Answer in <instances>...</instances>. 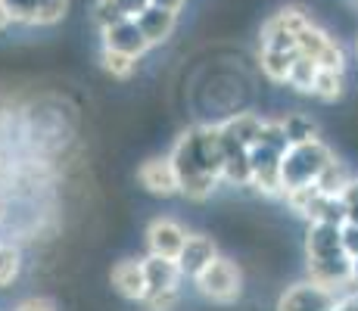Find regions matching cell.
Segmentation results:
<instances>
[{"instance_id": "obj_1", "label": "cell", "mask_w": 358, "mask_h": 311, "mask_svg": "<svg viewBox=\"0 0 358 311\" xmlns=\"http://www.w3.org/2000/svg\"><path fill=\"white\" fill-rule=\"evenodd\" d=\"M330 159H334V153L321 140L290 143L280 153V184H284V193L293 190V187L315 184V178L324 171V165Z\"/></svg>"}, {"instance_id": "obj_29", "label": "cell", "mask_w": 358, "mask_h": 311, "mask_svg": "<svg viewBox=\"0 0 358 311\" xmlns=\"http://www.w3.org/2000/svg\"><path fill=\"white\" fill-rule=\"evenodd\" d=\"M340 243H343V252H346L349 259H358V224L343 221L340 224Z\"/></svg>"}, {"instance_id": "obj_7", "label": "cell", "mask_w": 358, "mask_h": 311, "mask_svg": "<svg viewBox=\"0 0 358 311\" xmlns=\"http://www.w3.org/2000/svg\"><path fill=\"white\" fill-rule=\"evenodd\" d=\"M103 47H109V50H119V53H128V57H137L141 59L143 53L150 50L147 38L141 34L134 19H119V22H113L109 29H103Z\"/></svg>"}, {"instance_id": "obj_28", "label": "cell", "mask_w": 358, "mask_h": 311, "mask_svg": "<svg viewBox=\"0 0 358 311\" xmlns=\"http://www.w3.org/2000/svg\"><path fill=\"white\" fill-rule=\"evenodd\" d=\"M256 143H262V147H268V150H278V153H284V150L290 147V140H287L284 124L280 122H262Z\"/></svg>"}, {"instance_id": "obj_2", "label": "cell", "mask_w": 358, "mask_h": 311, "mask_svg": "<svg viewBox=\"0 0 358 311\" xmlns=\"http://www.w3.org/2000/svg\"><path fill=\"white\" fill-rule=\"evenodd\" d=\"M194 280H196L199 293L206 299L218 302V305H231L243 293V274H240V268L231 259H222V255H215Z\"/></svg>"}, {"instance_id": "obj_26", "label": "cell", "mask_w": 358, "mask_h": 311, "mask_svg": "<svg viewBox=\"0 0 358 311\" xmlns=\"http://www.w3.org/2000/svg\"><path fill=\"white\" fill-rule=\"evenodd\" d=\"M69 13V0H38L29 25H57L63 22Z\"/></svg>"}, {"instance_id": "obj_11", "label": "cell", "mask_w": 358, "mask_h": 311, "mask_svg": "<svg viewBox=\"0 0 358 311\" xmlns=\"http://www.w3.org/2000/svg\"><path fill=\"white\" fill-rule=\"evenodd\" d=\"M109 280H113L115 293H119L122 299H128V302H141L143 296H147V277H143V265H141V261H134V259L115 261Z\"/></svg>"}, {"instance_id": "obj_23", "label": "cell", "mask_w": 358, "mask_h": 311, "mask_svg": "<svg viewBox=\"0 0 358 311\" xmlns=\"http://www.w3.org/2000/svg\"><path fill=\"white\" fill-rule=\"evenodd\" d=\"M284 134L290 143H308V140H318V124H315L312 119H306L302 113H293L287 115L284 122Z\"/></svg>"}, {"instance_id": "obj_36", "label": "cell", "mask_w": 358, "mask_h": 311, "mask_svg": "<svg viewBox=\"0 0 358 311\" xmlns=\"http://www.w3.org/2000/svg\"><path fill=\"white\" fill-rule=\"evenodd\" d=\"M355 3H358V0H355Z\"/></svg>"}, {"instance_id": "obj_35", "label": "cell", "mask_w": 358, "mask_h": 311, "mask_svg": "<svg viewBox=\"0 0 358 311\" xmlns=\"http://www.w3.org/2000/svg\"><path fill=\"white\" fill-rule=\"evenodd\" d=\"M352 277L358 280V259H352Z\"/></svg>"}, {"instance_id": "obj_4", "label": "cell", "mask_w": 358, "mask_h": 311, "mask_svg": "<svg viewBox=\"0 0 358 311\" xmlns=\"http://www.w3.org/2000/svg\"><path fill=\"white\" fill-rule=\"evenodd\" d=\"M250 156V168H252V178H250V187L268 193V196H284V184H280V153L278 150H268L262 143H252L246 150Z\"/></svg>"}, {"instance_id": "obj_32", "label": "cell", "mask_w": 358, "mask_h": 311, "mask_svg": "<svg viewBox=\"0 0 358 311\" xmlns=\"http://www.w3.org/2000/svg\"><path fill=\"white\" fill-rule=\"evenodd\" d=\"M150 3H156V6H165V10H171V13H178L184 6V0H150Z\"/></svg>"}, {"instance_id": "obj_5", "label": "cell", "mask_w": 358, "mask_h": 311, "mask_svg": "<svg viewBox=\"0 0 358 311\" xmlns=\"http://www.w3.org/2000/svg\"><path fill=\"white\" fill-rule=\"evenodd\" d=\"M137 181L153 196H175L178 193V171L169 156H153L137 168Z\"/></svg>"}, {"instance_id": "obj_8", "label": "cell", "mask_w": 358, "mask_h": 311, "mask_svg": "<svg viewBox=\"0 0 358 311\" xmlns=\"http://www.w3.org/2000/svg\"><path fill=\"white\" fill-rule=\"evenodd\" d=\"M184 240H187V231H184L178 221L171 218H156L153 224L147 227V246L153 255H162V259H178Z\"/></svg>"}, {"instance_id": "obj_33", "label": "cell", "mask_w": 358, "mask_h": 311, "mask_svg": "<svg viewBox=\"0 0 358 311\" xmlns=\"http://www.w3.org/2000/svg\"><path fill=\"white\" fill-rule=\"evenodd\" d=\"M10 13H6V3H3V0H0V34H3L6 29H10Z\"/></svg>"}, {"instance_id": "obj_30", "label": "cell", "mask_w": 358, "mask_h": 311, "mask_svg": "<svg viewBox=\"0 0 358 311\" xmlns=\"http://www.w3.org/2000/svg\"><path fill=\"white\" fill-rule=\"evenodd\" d=\"M13 311H57V305H53L50 299H44V296H31V299L19 302Z\"/></svg>"}, {"instance_id": "obj_12", "label": "cell", "mask_w": 358, "mask_h": 311, "mask_svg": "<svg viewBox=\"0 0 358 311\" xmlns=\"http://www.w3.org/2000/svg\"><path fill=\"white\" fill-rule=\"evenodd\" d=\"M259 124H262V119L252 113H240L224 124H218L222 140H224V153H228V150H250L259 137Z\"/></svg>"}, {"instance_id": "obj_16", "label": "cell", "mask_w": 358, "mask_h": 311, "mask_svg": "<svg viewBox=\"0 0 358 311\" xmlns=\"http://www.w3.org/2000/svg\"><path fill=\"white\" fill-rule=\"evenodd\" d=\"M306 252H308V259H321V255L343 252V243H340V224H324V221H315V224L308 227Z\"/></svg>"}, {"instance_id": "obj_24", "label": "cell", "mask_w": 358, "mask_h": 311, "mask_svg": "<svg viewBox=\"0 0 358 311\" xmlns=\"http://www.w3.org/2000/svg\"><path fill=\"white\" fill-rule=\"evenodd\" d=\"M22 274V252L10 243H0V289L13 287Z\"/></svg>"}, {"instance_id": "obj_15", "label": "cell", "mask_w": 358, "mask_h": 311, "mask_svg": "<svg viewBox=\"0 0 358 311\" xmlns=\"http://www.w3.org/2000/svg\"><path fill=\"white\" fill-rule=\"evenodd\" d=\"M346 212L349 209H346V203H343V196H324V193H315L299 215L308 218L312 224L315 221H324V224H343V221H346Z\"/></svg>"}, {"instance_id": "obj_9", "label": "cell", "mask_w": 358, "mask_h": 311, "mask_svg": "<svg viewBox=\"0 0 358 311\" xmlns=\"http://www.w3.org/2000/svg\"><path fill=\"white\" fill-rule=\"evenodd\" d=\"M334 302L336 299L330 289H321L315 283H296L280 296L278 311H327Z\"/></svg>"}, {"instance_id": "obj_18", "label": "cell", "mask_w": 358, "mask_h": 311, "mask_svg": "<svg viewBox=\"0 0 358 311\" xmlns=\"http://www.w3.org/2000/svg\"><path fill=\"white\" fill-rule=\"evenodd\" d=\"M349 181H352V175L346 171V165L330 159L324 165V171L315 178V187H318V193H324V196H343V190L349 187Z\"/></svg>"}, {"instance_id": "obj_14", "label": "cell", "mask_w": 358, "mask_h": 311, "mask_svg": "<svg viewBox=\"0 0 358 311\" xmlns=\"http://www.w3.org/2000/svg\"><path fill=\"white\" fill-rule=\"evenodd\" d=\"M141 265H143V277H147V289H169L178 287V280H181V268H178L175 259H162V255L150 252Z\"/></svg>"}, {"instance_id": "obj_6", "label": "cell", "mask_w": 358, "mask_h": 311, "mask_svg": "<svg viewBox=\"0 0 358 311\" xmlns=\"http://www.w3.org/2000/svg\"><path fill=\"white\" fill-rule=\"evenodd\" d=\"M215 255H218V246L212 237H206V233H187V240H184L175 261L181 268V277H196Z\"/></svg>"}, {"instance_id": "obj_34", "label": "cell", "mask_w": 358, "mask_h": 311, "mask_svg": "<svg viewBox=\"0 0 358 311\" xmlns=\"http://www.w3.org/2000/svg\"><path fill=\"white\" fill-rule=\"evenodd\" d=\"M346 221H352V224H358V205H349V212H346Z\"/></svg>"}, {"instance_id": "obj_20", "label": "cell", "mask_w": 358, "mask_h": 311, "mask_svg": "<svg viewBox=\"0 0 358 311\" xmlns=\"http://www.w3.org/2000/svg\"><path fill=\"white\" fill-rule=\"evenodd\" d=\"M218 187V178L209 175V171H196V175H187L178 181V193H184L187 199H194V203H203V199H209L212 193H215Z\"/></svg>"}, {"instance_id": "obj_13", "label": "cell", "mask_w": 358, "mask_h": 311, "mask_svg": "<svg viewBox=\"0 0 358 311\" xmlns=\"http://www.w3.org/2000/svg\"><path fill=\"white\" fill-rule=\"evenodd\" d=\"M147 6H150V0H94L91 19H94V25L103 31L113 22H119V19H134L137 13L147 10Z\"/></svg>"}, {"instance_id": "obj_17", "label": "cell", "mask_w": 358, "mask_h": 311, "mask_svg": "<svg viewBox=\"0 0 358 311\" xmlns=\"http://www.w3.org/2000/svg\"><path fill=\"white\" fill-rule=\"evenodd\" d=\"M296 57H299V50H278V47H262V53H259L262 72H265L271 81H278V85H287V75H290V66H293Z\"/></svg>"}, {"instance_id": "obj_10", "label": "cell", "mask_w": 358, "mask_h": 311, "mask_svg": "<svg viewBox=\"0 0 358 311\" xmlns=\"http://www.w3.org/2000/svg\"><path fill=\"white\" fill-rule=\"evenodd\" d=\"M134 22H137V29H141L143 38H147V44L156 47V44H162V41L171 38V31H175V25H178V13L150 3L147 10L137 13Z\"/></svg>"}, {"instance_id": "obj_31", "label": "cell", "mask_w": 358, "mask_h": 311, "mask_svg": "<svg viewBox=\"0 0 358 311\" xmlns=\"http://www.w3.org/2000/svg\"><path fill=\"white\" fill-rule=\"evenodd\" d=\"M343 203H346V209H349V205H358V178H352L349 187L343 190Z\"/></svg>"}, {"instance_id": "obj_27", "label": "cell", "mask_w": 358, "mask_h": 311, "mask_svg": "<svg viewBox=\"0 0 358 311\" xmlns=\"http://www.w3.org/2000/svg\"><path fill=\"white\" fill-rule=\"evenodd\" d=\"M178 302H181L178 287H169V289H147V296L141 299V305L147 311H175Z\"/></svg>"}, {"instance_id": "obj_25", "label": "cell", "mask_w": 358, "mask_h": 311, "mask_svg": "<svg viewBox=\"0 0 358 311\" xmlns=\"http://www.w3.org/2000/svg\"><path fill=\"white\" fill-rule=\"evenodd\" d=\"M315 72H318V66H315L308 57H296L293 66H290V75H287V85L296 87L299 94H312V81H315Z\"/></svg>"}, {"instance_id": "obj_19", "label": "cell", "mask_w": 358, "mask_h": 311, "mask_svg": "<svg viewBox=\"0 0 358 311\" xmlns=\"http://www.w3.org/2000/svg\"><path fill=\"white\" fill-rule=\"evenodd\" d=\"M222 181H231L237 187H246L252 178V168H250V156H246V150H228L224 153V165H222Z\"/></svg>"}, {"instance_id": "obj_22", "label": "cell", "mask_w": 358, "mask_h": 311, "mask_svg": "<svg viewBox=\"0 0 358 311\" xmlns=\"http://www.w3.org/2000/svg\"><path fill=\"white\" fill-rule=\"evenodd\" d=\"M103 72L113 75L115 81H128L131 75H134L137 68V57H128V53H119V50H109V47H103Z\"/></svg>"}, {"instance_id": "obj_3", "label": "cell", "mask_w": 358, "mask_h": 311, "mask_svg": "<svg viewBox=\"0 0 358 311\" xmlns=\"http://www.w3.org/2000/svg\"><path fill=\"white\" fill-rule=\"evenodd\" d=\"M296 50L312 59L318 68H336V72H343V66H346V57H343V47L336 44V38H330L315 22H308L306 29L296 34Z\"/></svg>"}, {"instance_id": "obj_21", "label": "cell", "mask_w": 358, "mask_h": 311, "mask_svg": "<svg viewBox=\"0 0 358 311\" xmlns=\"http://www.w3.org/2000/svg\"><path fill=\"white\" fill-rule=\"evenodd\" d=\"M312 94L324 103H334L343 96V72L336 68H318L315 72V81H312Z\"/></svg>"}]
</instances>
